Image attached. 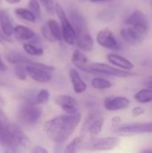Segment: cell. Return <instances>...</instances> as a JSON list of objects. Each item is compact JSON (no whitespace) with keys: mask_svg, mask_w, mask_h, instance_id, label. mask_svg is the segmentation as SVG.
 <instances>
[{"mask_svg":"<svg viewBox=\"0 0 152 153\" xmlns=\"http://www.w3.org/2000/svg\"><path fill=\"white\" fill-rule=\"evenodd\" d=\"M81 121V114L61 115L47 120L43 126L47 138L56 143H64L75 131Z\"/></svg>","mask_w":152,"mask_h":153,"instance_id":"cell-1","label":"cell"},{"mask_svg":"<svg viewBox=\"0 0 152 153\" xmlns=\"http://www.w3.org/2000/svg\"><path fill=\"white\" fill-rule=\"evenodd\" d=\"M83 72L95 74H103L107 76L119 77V78H128L136 75V73H132L130 71L116 68L104 63H92L90 65H87L83 69Z\"/></svg>","mask_w":152,"mask_h":153,"instance_id":"cell-2","label":"cell"},{"mask_svg":"<svg viewBox=\"0 0 152 153\" xmlns=\"http://www.w3.org/2000/svg\"><path fill=\"white\" fill-rule=\"evenodd\" d=\"M42 115V110L31 101L22 102L17 112L18 119L22 124L26 126H34L39 122Z\"/></svg>","mask_w":152,"mask_h":153,"instance_id":"cell-3","label":"cell"},{"mask_svg":"<svg viewBox=\"0 0 152 153\" xmlns=\"http://www.w3.org/2000/svg\"><path fill=\"white\" fill-rule=\"evenodd\" d=\"M55 12L58 16L61 22V30H62V38L69 45H73L76 38V31L72 25L70 20L66 17L64 8L60 4H55Z\"/></svg>","mask_w":152,"mask_h":153,"instance_id":"cell-4","label":"cell"},{"mask_svg":"<svg viewBox=\"0 0 152 153\" xmlns=\"http://www.w3.org/2000/svg\"><path fill=\"white\" fill-rule=\"evenodd\" d=\"M4 114L0 110V144L8 152H18Z\"/></svg>","mask_w":152,"mask_h":153,"instance_id":"cell-5","label":"cell"},{"mask_svg":"<svg viewBox=\"0 0 152 153\" xmlns=\"http://www.w3.org/2000/svg\"><path fill=\"white\" fill-rule=\"evenodd\" d=\"M152 122L133 123L115 129V134L119 136H132L136 134H151Z\"/></svg>","mask_w":152,"mask_h":153,"instance_id":"cell-6","label":"cell"},{"mask_svg":"<svg viewBox=\"0 0 152 153\" xmlns=\"http://www.w3.org/2000/svg\"><path fill=\"white\" fill-rule=\"evenodd\" d=\"M120 140L117 137H103V138H91L83 149L88 151H111L118 146Z\"/></svg>","mask_w":152,"mask_h":153,"instance_id":"cell-7","label":"cell"},{"mask_svg":"<svg viewBox=\"0 0 152 153\" xmlns=\"http://www.w3.org/2000/svg\"><path fill=\"white\" fill-rule=\"evenodd\" d=\"M125 22L127 26L134 28L143 35H146L149 30V22L146 18V15L140 10H135L133 13H132Z\"/></svg>","mask_w":152,"mask_h":153,"instance_id":"cell-8","label":"cell"},{"mask_svg":"<svg viewBox=\"0 0 152 153\" xmlns=\"http://www.w3.org/2000/svg\"><path fill=\"white\" fill-rule=\"evenodd\" d=\"M96 39L99 45L107 49L112 51H117L120 49V45L118 41L109 29H103L99 30L97 34Z\"/></svg>","mask_w":152,"mask_h":153,"instance_id":"cell-9","label":"cell"},{"mask_svg":"<svg viewBox=\"0 0 152 153\" xmlns=\"http://www.w3.org/2000/svg\"><path fill=\"white\" fill-rule=\"evenodd\" d=\"M54 102L65 112V114L73 115L78 113L77 100L69 95H57L54 98Z\"/></svg>","mask_w":152,"mask_h":153,"instance_id":"cell-10","label":"cell"},{"mask_svg":"<svg viewBox=\"0 0 152 153\" xmlns=\"http://www.w3.org/2000/svg\"><path fill=\"white\" fill-rule=\"evenodd\" d=\"M25 70H26L27 75H29L32 80H34L37 82L45 83L51 80V72L46 71L31 64L26 65Z\"/></svg>","mask_w":152,"mask_h":153,"instance_id":"cell-11","label":"cell"},{"mask_svg":"<svg viewBox=\"0 0 152 153\" xmlns=\"http://www.w3.org/2000/svg\"><path fill=\"white\" fill-rule=\"evenodd\" d=\"M9 125H10L11 133L13 135V139L16 144L18 151L26 150L28 146L30 145V140L28 136L26 135V134L22 131V129L19 126L15 124H12V123H10Z\"/></svg>","mask_w":152,"mask_h":153,"instance_id":"cell-12","label":"cell"},{"mask_svg":"<svg viewBox=\"0 0 152 153\" xmlns=\"http://www.w3.org/2000/svg\"><path fill=\"white\" fill-rule=\"evenodd\" d=\"M74 43L77 45L79 49H81L83 52H90L93 49L94 47L93 38L89 33L88 30L76 32V38Z\"/></svg>","mask_w":152,"mask_h":153,"instance_id":"cell-13","label":"cell"},{"mask_svg":"<svg viewBox=\"0 0 152 153\" xmlns=\"http://www.w3.org/2000/svg\"><path fill=\"white\" fill-rule=\"evenodd\" d=\"M120 34L125 41H126L127 43L133 46L141 44L145 37V35H143L142 33H141L140 31H138L137 30H135L131 26L123 28L120 31Z\"/></svg>","mask_w":152,"mask_h":153,"instance_id":"cell-14","label":"cell"},{"mask_svg":"<svg viewBox=\"0 0 152 153\" xmlns=\"http://www.w3.org/2000/svg\"><path fill=\"white\" fill-rule=\"evenodd\" d=\"M130 105L129 99L125 97H108L105 100L104 107L109 111H119L128 108Z\"/></svg>","mask_w":152,"mask_h":153,"instance_id":"cell-15","label":"cell"},{"mask_svg":"<svg viewBox=\"0 0 152 153\" xmlns=\"http://www.w3.org/2000/svg\"><path fill=\"white\" fill-rule=\"evenodd\" d=\"M107 58L110 64H112L113 65H115L120 69H123V70L131 71L134 67V65L129 59H127L120 55L115 54V53L108 54L107 56Z\"/></svg>","mask_w":152,"mask_h":153,"instance_id":"cell-16","label":"cell"},{"mask_svg":"<svg viewBox=\"0 0 152 153\" xmlns=\"http://www.w3.org/2000/svg\"><path fill=\"white\" fill-rule=\"evenodd\" d=\"M0 27L1 31L5 37H10L13 32V25L9 13L5 10H0Z\"/></svg>","mask_w":152,"mask_h":153,"instance_id":"cell-17","label":"cell"},{"mask_svg":"<svg viewBox=\"0 0 152 153\" xmlns=\"http://www.w3.org/2000/svg\"><path fill=\"white\" fill-rule=\"evenodd\" d=\"M69 76H70L71 82L73 84V91L75 93L80 94V93L84 92L87 90V84L82 80V76L80 75V74L78 73V71L76 69L72 68L69 71Z\"/></svg>","mask_w":152,"mask_h":153,"instance_id":"cell-18","label":"cell"},{"mask_svg":"<svg viewBox=\"0 0 152 153\" xmlns=\"http://www.w3.org/2000/svg\"><path fill=\"white\" fill-rule=\"evenodd\" d=\"M70 22L76 32L88 30V23L84 16L75 10L70 11Z\"/></svg>","mask_w":152,"mask_h":153,"instance_id":"cell-19","label":"cell"},{"mask_svg":"<svg viewBox=\"0 0 152 153\" xmlns=\"http://www.w3.org/2000/svg\"><path fill=\"white\" fill-rule=\"evenodd\" d=\"M13 34L19 40H30L35 36V32L32 29L23 25H17L13 27Z\"/></svg>","mask_w":152,"mask_h":153,"instance_id":"cell-20","label":"cell"},{"mask_svg":"<svg viewBox=\"0 0 152 153\" xmlns=\"http://www.w3.org/2000/svg\"><path fill=\"white\" fill-rule=\"evenodd\" d=\"M6 60L15 65H26L31 63V59L19 52H10L6 56Z\"/></svg>","mask_w":152,"mask_h":153,"instance_id":"cell-21","label":"cell"},{"mask_svg":"<svg viewBox=\"0 0 152 153\" xmlns=\"http://www.w3.org/2000/svg\"><path fill=\"white\" fill-rule=\"evenodd\" d=\"M104 122L105 119L102 117H95V119L90 123V125L89 126L87 132L89 133L90 138H96L98 137V135L100 134L103 126H104Z\"/></svg>","mask_w":152,"mask_h":153,"instance_id":"cell-22","label":"cell"},{"mask_svg":"<svg viewBox=\"0 0 152 153\" xmlns=\"http://www.w3.org/2000/svg\"><path fill=\"white\" fill-rule=\"evenodd\" d=\"M72 63L74 65V66H76L80 70L83 71V69L85 68V66L88 64V57L84 53L82 52L81 49H76L73 53Z\"/></svg>","mask_w":152,"mask_h":153,"instance_id":"cell-23","label":"cell"},{"mask_svg":"<svg viewBox=\"0 0 152 153\" xmlns=\"http://www.w3.org/2000/svg\"><path fill=\"white\" fill-rule=\"evenodd\" d=\"M134 99L141 104H146L152 101V91L149 88L140 90L134 95Z\"/></svg>","mask_w":152,"mask_h":153,"instance_id":"cell-24","label":"cell"},{"mask_svg":"<svg viewBox=\"0 0 152 153\" xmlns=\"http://www.w3.org/2000/svg\"><path fill=\"white\" fill-rule=\"evenodd\" d=\"M47 25L50 32L52 33L55 40L56 41H61L63 39V38H62V30H61V26L58 24V22L54 19H50V20L47 21Z\"/></svg>","mask_w":152,"mask_h":153,"instance_id":"cell-25","label":"cell"},{"mask_svg":"<svg viewBox=\"0 0 152 153\" xmlns=\"http://www.w3.org/2000/svg\"><path fill=\"white\" fill-rule=\"evenodd\" d=\"M15 14H16L19 18L22 19V20H24V21H26V22H36V20H37V17H36L29 9H25V8H17V9H15Z\"/></svg>","mask_w":152,"mask_h":153,"instance_id":"cell-26","label":"cell"},{"mask_svg":"<svg viewBox=\"0 0 152 153\" xmlns=\"http://www.w3.org/2000/svg\"><path fill=\"white\" fill-rule=\"evenodd\" d=\"M23 49L27 54H29L30 56H39L44 54V49L42 48L38 47L31 43L23 44Z\"/></svg>","mask_w":152,"mask_h":153,"instance_id":"cell-27","label":"cell"},{"mask_svg":"<svg viewBox=\"0 0 152 153\" xmlns=\"http://www.w3.org/2000/svg\"><path fill=\"white\" fill-rule=\"evenodd\" d=\"M83 142V137H75L73 141H71L65 149V152L66 153H74L77 152L80 150V147L82 146Z\"/></svg>","mask_w":152,"mask_h":153,"instance_id":"cell-28","label":"cell"},{"mask_svg":"<svg viewBox=\"0 0 152 153\" xmlns=\"http://www.w3.org/2000/svg\"><path fill=\"white\" fill-rule=\"evenodd\" d=\"M91 86L97 90H107V89H109L112 86V84L109 81H108L104 78L96 77V78L92 79Z\"/></svg>","mask_w":152,"mask_h":153,"instance_id":"cell-29","label":"cell"},{"mask_svg":"<svg viewBox=\"0 0 152 153\" xmlns=\"http://www.w3.org/2000/svg\"><path fill=\"white\" fill-rule=\"evenodd\" d=\"M29 10L37 17L39 18L41 15V7L38 0H30L28 4Z\"/></svg>","mask_w":152,"mask_h":153,"instance_id":"cell-30","label":"cell"},{"mask_svg":"<svg viewBox=\"0 0 152 153\" xmlns=\"http://www.w3.org/2000/svg\"><path fill=\"white\" fill-rule=\"evenodd\" d=\"M49 91L46 89H42L38 92L36 96V102L38 104H45L49 100Z\"/></svg>","mask_w":152,"mask_h":153,"instance_id":"cell-31","label":"cell"},{"mask_svg":"<svg viewBox=\"0 0 152 153\" xmlns=\"http://www.w3.org/2000/svg\"><path fill=\"white\" fill-rule=\"evenodd\" d=\"M14 73H15V76L19 80H22V81L26 80L27 73H26V70H25V65H16Z\"/></svg>","mask_w":152,"mask_h":153,"instance_id":"cell-32","label":"cell"},{"mask_svg":"<svg viewBox=\"0 0 152 153\" xmlns=\"http://www.w3.org/2000/svg\"><path fill=\"white\" fill-rule=\"evenodd\" d=\"M41 33H42V35H43L44 39H47V41H51V42L56 41V40H55V39H54V37H53V35H52V33L50 32V30H49V29H48V27H47V24H45L44 26H42V27H41Z\"/></svg>","mask_w":152,"mask_h":153,"instance_id":"cell-33","label":"cell"},{"mask_svg":"<svg viewBox=\"0 0 152 153\" xmlns=\"http://www.w3.org/2000/svg\"><path fill=\"white\" fill-rule=\"evenodd\" d=\"M39 1L48 13H53L55 11V5L53 0H39Z\"/></svg>","mask_w":152,"mask_h":153,"instance_id":"cell-34","label":"cell"},{"mask_svg":"<svg viewBox=\"0 0 152 153\" xmlns=\"http://www.w3.org/2000/svg\"><path fill=\"white\" fill-rule=\"evenodd\" d=\"M31 65H35V66H38V67H39V68H42V69H44V70H46V71H48V72H53V71H55V67L54 66H52V65H47V64H43V63H39V62H33V61H31V63H30Z\"/></svg>","mask_w":152,"mask_h":153,"instance_id":"cell-35","label":"cell"},{"mask_svg":"<svg viewBox=\"0 0 152 153\" xmlns=\"http://www.w3.org/2000/svg\"><path fill=\"white\" fill-rule=\"evenodd\" d=\"M144 113H145V109L143 108H142V107H135L132 110V115L134 117H140V116L143 115Z\"/></svg>","mask_w":152,"mask_h":153,"instance_id":"cell-36","label":"cell"},{"mask_svg":"<svg viewBox=\"0 0 152 153\" xmlns=\"http://www.w3.org/2000/svg\"><path fill=\"white\" fill-rule=\"evenodd\" d=\"M31 152L32 153H47L48 152V151H47L46 148H44V147H42V146H40V145H38V146H35V147L31 150Z\"/></svg>","mask_w":152,"mask_h":153,"instance_id":"cell-37","label":"cell"},{"mask_svg":"<svg viewBox=\"0 0 152 153\" xmlns=\"http://www.w3.org/2000/svg\"><path fill=\"white\" fill-rule=\"evenodd\" d=\"M111 123L113 126H118L121 123V118L119 117H114L111 120Z\"/></svg>","mask_w":152,"mask_h":153,"instance_id":"cell-38","label":"cell"},{"mask_svg":"<svg viewBox=\"0 0 152 153\" xmlns=\"http://www.w3.org/2000/svg\"><path fill=\"white\" fill-rule=\"evenodd\" d=\"M145 86L149 89H151L152 91V76L151 77H149L147 79V81L145 82Z\"/></svg>","mask_w":152,"mask_h":153,"instance_id":"cell-39","label":"cell"},{"mask_svg":"<svg viewBox=\"0 0 152 153\" xmlns=\"http://www.w3.org/2000/svg\"><path fill=\"white\" fill-rule=\"evenodd\" d=\"M7 69V67H6V65L4 63V61L2 60V58H1V56H0V71L1 72H3V71H5Z\"/></svg>","mask_w":152,"mask_h":153,"instance_id":"cell-40","label":"cell"},{"mask_svg":"<svg viewBox=\"0 0 152 153\" xmlns=\"http://www.w3.org/2000/svg\"><path fill=\"white\" fill-rule=\"evenodd\" d=\"M0 39H1V40H4V41H10V39H7V37H5V36L3 34V32L1 31V30H0Z\"/></svg>","mask_w":152,"mask_h":153,"instance_id":"cell-41","label":"cell"},{"mask_svg":"<svg viewBox=\"0 0 152 153\" xmlns=\"http://www.w3.org/2000/svg\"><path fill=\"white\" fill-rule=\"evenodd\" d=\"M4 105H5V101L4 100V98H2L0 96V108H2L3 107H4Z\"/></svg>","mask_w":152,"mask_h":153,"instance_id":"cell-42","label":"cell"},{"mask_svg":"<svg viewBox=\"0 0 152 153\" xmlns=\"http://www.w3.org/2000/svg\"><path fill=\"white\" fill-rule=\"evenodd\" d=\"M7 3H9V4H18V3H20V1L21 0H5Z\"/></svg>","mask_w":152,"mask_h":153,"instance_id":"cell-43","label":"cell"},{"mask_svg":"<svg viewBox=\"0 0 152 153\" xmlns=\"http://www.w3.org/2000/svg\"><path fill=\"white\" fill-rule=\"evenodd\" d=\"M91 3H100V2H109L112 0H90Z\"/></svg>","mask_w":152,"mask_h":153,"instance_id":"cell-44","label":"cell"},{"mask_svg":"<svg viewBox=\"0 0 152 153\" xmlns=\"http://www.w3.org/2000/svg\"><path fill=\"white\" fill-rule=\"evenodd\" d=\"M142 153H152V150H151V149H146V150H143V151H142Z\"/></svg>","mask_w":152,"mask_h":153,"instance_id":"cell-45","label":"cell"},{"mask_svg":"<svg viewBox=\"0 0 152 153\" xmlns=\"http://www.w3.org/2000/svg\"><path fill=\"white\" fill-rule=\"evenodd\" d=\"M3 86H5V84H4V82L0 81V87H3Z\"/></svg>","mask_w":152,"mask_h":153,"instance_id":"cell-46","label":"cell"},{"mask_svg":"<svg viewBox=\"0 0 152 153\" xmlns=\"http://www.w3.org/2000/svg\"><path fill=\"white\" fill-rule=\"evenodd\" d=\"M0 1H1V0H0Z\"/></svg>","mask_w":152,"mask_h":153,"instance_id":"cell-47","label":"cell"}]
</instances>
